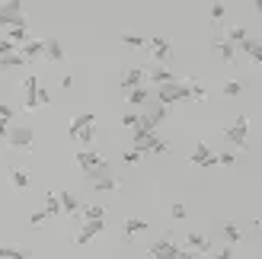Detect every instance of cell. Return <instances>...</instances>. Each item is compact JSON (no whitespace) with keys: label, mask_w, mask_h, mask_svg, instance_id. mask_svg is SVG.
<instances>
[{"label":"cell","mask_w":262,"mask_h":259,"mask_svg":"<svg viewBox=\"0 0 262 259\" xmlns=\"http://www.w3.org/2000/svg\"><path fill=\"white\" fill-rule=\"evenodd\" d=\"M169 214H173L176 221H186V205H179V202H176V205H169Z\"/></svg>","instance_id":"41"},{"label":"cell","mask_w":262,"mask_h":259,"mask_svg":"<svg viewBox=\"0 0 262 259\" xmlns=\"http://www.w3.org/2000/svg\"><path fill=\"white\" fill-rule=\"evenodd\" d=\"M7 38H13L16 45H23L29 38V23H19V26H7Z\"/></svg>","instance_id":"25"},{"label":"cell","mask_w":262,"mask_h":259,"mask_svg":"<svg viewBox=\"0 0 262 259\" xmlns=\"http://www.w3.org/2000/svg\"><path fill=\"white\" fill-rule=\"evenodd\" d=\"M80 214H83V221H86V218H106V205H102V202H96V205H83Z\"/></svg>","instance_id":"32"},{"label":"cell","mask_w":262,"mask_h":259,"mask_svg":"<svg viewBox=\"0 0 262 259\" xmlns=\"http://www.w3.org/2000/svg\"><path fill=\"white\" fill-rule=\"evenodd\" d=\"M13 51H19V45L16 42H13V38H0V58H4V55H13Z\"/></svg>","instance_id":"37"},{"label":"cell","mask_w":262,"mask_h":259,"mask_svg":"<svg viewBox=\"0 0 262 259\" xmlns=\"http://www.w3.org/2000/svg\"><path fill=\"white\" fill-rule=\"evenodd\" d=\"M122 45H128V48H147V38L138 35V32H122Z\"/></svg>","instance_id":"30"},{"label":"cell","mask_w":262,"mask_h":259,"mask_svg":"<svg viewBox=\"0 0 262 259\" xmlns=\"http://www.w3.org/2000/svg\"><path fill=\"white\" fill-rule=\"evenodd\" d=\"M253 7H256V13H262V0H253Z\"/></svg>","instance_id":"46"},{"label":"cell","mask_w":262,"mask_h":259,"mask_svg":"<svg viewBox=\"0 0 262 259\" xmlns=\"http://www.w3.org/2000/svg\"><path fill=\"white\" fill-rule=\"evenodd\" d=\"M48 61H64V45L58 42V38H45V55Z\"/></svg>","instance_id":"24"},{"label":"cell","mask_w":262,"mask_h":259,"mask_svg":"<svg viewBox=\"0 0 262 259\" xmlns=\"http://www.w3.org/2000/svg\"><path fill=\"white\" fill-rule=\"evenodd\" d=\"M26 256H32V253H26L19 247H0V259H26Z\"/></svg>","instance_id":"34"},{"label":"cell","mask_w":262,"mask_h":259,"mask_svg":"<svg viewBox=\"0 0 262 259\" xmlns=\"http://www.w3.org/2000/svg\"><path fill=\"white\" fill-rule=\"evenodd\" d=\"M131 147H138L144 157L147 154H166L169 150V144L163 138H157V132H147V128H131Z\"/></svg>","instance_id":"1"},{"label":"cell","mask_w":262,"mask_h":259,"mask_svg":"<svg viewBox=\"0 0 262 259\" xmlns=\"http://www.w3.org/2000/svg\"><path fill=\"white\" fill-rule=\"evenodd\" d=\"M214 256H221V259H230V256H237V253H233V243H227V247H221Z\"/></svg>","instance_id":"44"},{"label":"cell","mask_w":262,"mask_h":259,"mask_svg":"<svg viewBox=\"0 0 262 259\" xmlns=\"http://www.w3.org/2000/svg\"><path fill=\"white\" fill-rule=\"evenodd\" d=\"M19 55H23L26 61L42 58V55H45V38H26V42L19 45Z\"/></svg>","instance_id":"11"},{"label":"cell","mask_w":262,"mask_h":259,"mask_svg":"<svg viewBox=\"0 0 262 259\" xmlns=\"http://www.w3.org/2000/svg\"><path fill=\"white\" fill-rule=\"evenodd\" d=\"M77 141H80L83 147H90V144H93V141H96V122L83 125V128H80V135H77Z\"/></svg>","instance_id":"29"},{"label":"cell","mask_w":262,"mask_h":259,"mask_svg":"<svg viewBox=\"0 0 262 259\" xmlns=\"http://www.w3.org/2000/svg\"><path fill=\"white\" fill-rule=\"evenodd\" d=\"M35 99H38V106H48V102H51V93H48L45 87H38V93H35Z\"/></svg>","instance_id":"43"},{"label":"cell","mask_w":262,"mask_h":259,"mask_svg":"<svg viewBox=\"0 0 262 259\" xmlns=\"http://www.w3.org/2000/svg\"><path fill=\"white\" fill-rule=\"evenodd\" d=\"M122 160H125V163H128V166H138V163H141V160H144V154H141V150H138V147H128V150H125V154H122Z\"/></svg>","instance_id":"35"},{"label":"cell","mask_w":262,"mask_h":259,"mask_svg":"<svg viewBox=\"0 0 262 259\" xmlns=\"http://www.w3.org/2000/svg\"><path fill=\"white\" fill-rule=\"evenodd\" d=\"M147 256H154V259H189V256H195L192 250H186L182 243H176L173 237H157L154 243H150V250H147Z\"/></svg>","instance_id":"2"},{"label":"cell","mask_w":262,"mask_h":259,"mask_svg":"<svg viewBox=\"0 0 262 259\" xmlns=\"http://www.w3.org/2000/svg\"><path fill=\"white\" fill-rule=\"evenodd\" d=\"M32 141H35L32 125H10V128H7V147H10V150L26 154V150L32 147Z\"/></svg>","instance_id":"3"},{"label":"cell","mask_w":262,"mask_h":259,"mask_svg":"<svg viewBox=\"0 0 262 259\" xmlns=\"http://www.w3.org/2000/svg\"><path fill=\"white\" fill-rule=\"evenodd\" d=\"M23 64H26V58L19 55V51H13V55L0 58V71H16V68H23Z\"/></svg>","instance_id":"27"},{"label":"cell","mask_w":262,"mask_h":259,"mask_svg":"<svg viewBox=\"0 0 262 259\" xmlns=\"http://www.w3.org/2000/svg\"><path fill=\"white\" fill-rule=\"evenodd\" d=\"M10 183H13V189L26 192V189L32 186V173H29V170H23V166H16V170H10Z\"/></svg>","instance_id":"17"},{"label":"cell","mask_w":262,"mask_h":259,"mask_svg":"<svg viewBox=\"0 0 262 259\" xmlns=\"http://www.w3.org/2000/svg\"><path fill=\"white\" fill-rule=\"evenodd\" d=\"M246 135H250V119H246V115H237L233 125L224 128V138L233 150H246Z\"/></svg>","instance_id":"4"},{"label":"cell","mask_w":262,"mask_h":259,"mask_svg":"<svg viewBox=\"0 0 262 259\" xmlns=\"http://www.w3.org/2000/svg\"><path fill=\"white\" fill-rule=\"evenodd\" d=\"M122 227H125V237H128V240H135V237H141V234H147V227H150V224L144 221V218H128Z\"/></svg>","instance_id":"15"},{"label":"cell","mask_w":262,"mask_h":259,"mask_svg":"<svg viewBox=\"0 0 262 259\" xmlns=\"http://www.w3.org/2000/svg\"><path fill=\"white\" fill-rule=\"evenodd\" d=\"M99 192H122V179L119 176H102V179H96L93 183Z\"/></svg>","instance_id":"26"},{"label":"cell","mask_w":262,"mask_h":259,"mask_svg":"<svg viewBox=\"0 0 262 259\" xmlns=\"http://www.w3.org/2000/svg\"><path fill=\"white\" fill-rule=\"evenodd\" d=\"M221 234H224V240H227V243H233V247H237V243L243 240L240 224H233V221H224V224H221Z\"/></svg>","instance_id":"23"},{"label":"cell","mask_w":262,"mask_h":259,"mask_svg":"<svg viewBox=\"0 0 262 259\" xmlns=\"http://www.w3.org/2000/svg\"><path fill=\"white\" fill-rule=\"evenodd\" d=\"M0 74H4V71H0Z\"/></svg>","instance_id":"48"},{"label":"cell","mask_w":262,"mask_h":259,"mask_svg":"<svg viewBox=\"0 0 262 259\" xmlns=\"http://www.w3.org/2000/svg\"><path fill=\"white\" fill-rule=\"evenodd\" d=\"M217 163L221 166H233V163H237V154H233V150H221L217 154Z\"/></svg>","instance_id":"38"},{"label":"cell","mask_w":262,"mask_h":259,"mask_svg":"<svg viewBox=\"0 0 262 259\" xmlns=\"http://www.w3.org/2000/svg\"><path fill=\"white\" fill-rule=\"evenodd\" d=\"M189 83H192V102H205V99H208V87L199 83L195 77H189Z\"/></svg>","instance_id":"33"},{"label":"cell","mask_w":262,"mask_h":259,"mask_svg":"<svg viewBox=\"0 0 262 259\" xmlns=\"http://www.w3.org/2000/svg\"><path fill=\"white\" fill-rule=\"evenodd\" d=\"M83 176L90 179V183H96V179H102V176H112V166H109V160H106V157H102L96 166H90V170H86Z\"/></svg>","instance_id":"22"},{"label":"cell","mask_w":262,"mask_h":259,"mask_svg":"<svg viewBox=\"0 0 262 259\" xmlns=\"http://www.w3.org/2000/svg\"><path fill=\"white\" fill-rule=\"evenodd\" d=\"M45 214L48 218H58L61 214V199L55 196V192H45Z\"/></svg>","instance_id":"28"},{"label":"cell","mask_w":262,"mask_h":259,"mask_svg":"<svg viewBox=\"0 0 262 259\" xmlns=\"http://www.w3.org/2000/svg\"><path fill=\"white\" fill-rule=\"evenodd\" d=\"M74 160H77V166H80V170L86 173L90 166H96V163L102 160V154H99V150H93V147H83V150H77V157H74Z\"/></svg>","instance_id":"13"},{"label":"cell","mask_w":262,"mask_h":259,"mask_svg":"<svg viewBox=\"0 0 262 259\" xmlns=\"http://www.w3.org/2000/svg\"><path fill=\"white\" fill-rule=\"evenodd\" d=\"M23 93H26V99H23V109H26V112L38 109V99H35V93H38V77H35V74H29V77L23 80Z\"/></svg>","instance_id":"8"},{"label":"cell","mask_w":262,"mask_h":259,"mask_svg":"<svg viewBox=\"0 0 262 259\" xmlns=\"http://www.w3.org/2000/svg\"><path fill=\"white\" fill-rule=\"evenodd\" d=\"M102 230H106V218H86V224L80 227V234L74 237V243H77V247H86V243L93 237H99Z\"/></svg>","instance_id":"6"},{"label":"cell","mask_w":262,"mask_h":259,"mask_svg":"<svg viewBox=\"0 0 262 259\" xmlns=\"http://www.w3.org/2000/svg\"><path fill=\"white\" fill-rule=\"evenodd\" d=\"M211 19H214V23L224 19V4H221V0H217V4H211Z\"/></svg>","instance_id":"42"},{"label":"cell","mask_w":262,"mask_h":259,"mask_svg":"<svg viewBox=\"0 0 262 259\" xmlns=\"http://www.w3.org/2000/svg\"><path fill=\"white\" fill-rule=\"evenodd\" d=\"M147 80L157 87V83H166V80H179V77L169 71V68H163V61H154V68H150V74H147Z\"/></svg>","instance_id":"12"},{"label":"cell","mask_w":262,"mask_h":259,"mask_svg":"<svg viewBox=\"0 0 262 259\" xmlns=\"http://www.w3.org/2000/svg\"><path fill=\"white\" fill-rule=\"evenodd\" d=\"M237 51H243V55L250 58L253 64H262V42H259V38H253V35H246L243 42L237 45Z\"/></svg>","instance_id":"10"},{"label":"cell","mask_w":262,"mask_h":259,"mask_svg":"<svg viewBox=\"0 0 262 259\" xmlns=\"http://www.w3.org/2000/svg\"><path fill=\"white\" fill-rule=\"evenodd\" d=\"M214 48H217V58L224 61V64H233V61H237V45L227 42V38H221V42H217Z\"/></svg>","instance_id":"20"},{"label":"cell","mask_w":262,"mask_h":259,"mask_svg":"<svg viewBox=\"0 0 262 259\" xmlns=\"http://www.w3.org/2000/svg\"><path fill=\"white\" fill-rule=\"evenodd\" d=\"M189 163H195V166H205V170H208V166H214V163H217V154H214L211 147H208L205 141H199V144H195V150L189 154Z\"/></svg>","instance_id":"7"},{"label":"cell","mask_w":262,"mask_h":259,"mask_svg":"<svg viewBox=\"0 0 262 259\" xmlns=\"http://www.w3.org/2000/svg\"><path fill=\"white\" fill-rule=\"evenodd\" d=\"M90 122H96V115H93V112L74 115V119H71V125H68V138H71V141H77V135H80V128H83V125H90Z\"/></svg>","instance_id":"18"},{"label":"cell","mask_w":262,"mask_h":259,"mask_svg":"<svg viewBox=\"0 0 262 259\" xmlns=\"http://www.w3.org/2000/svg\"><path fill=\"white\" fill-rule=\"evenodd\" d=\"M221 93H224V96H240L243 93V83L240 80H227L224 87H221Z\"/></svg>","instance_id":"36"},{"label":"cell","mask_w":262,"mask_h":259,"mask_svg":"<svg viewBox=\"0 0 262 259\" xmlns=\"http://www.w3.org/2000/svg\"><path fill=\"white\" fill-rule=\"evenodd\" d=\"M45 221H48V214H45V208H42V211H32V214H29V224H32V227H42Z\"/></svg>","instance_id":"40"},{"label":"cell","mask_w":262,"mask_h":259,"mask_svg":"<svg viewBox=\"0 0 262 259\" xmlns=\"http://www.w3.org/2000/svg\"><path fill=\"white\" fill-rule=\"evenodd\" d=\"M125 96H128V106H144V102L150 99V87H144V83H138V87H131V90H125Z\"/></svg>","instance_id":"14"},{"label":"cell","mask_w":262,"mask_h":259,"mask_svg":"<svg viewBox=\"0 0 262 259\" xmlns=\"http://www.w3.org/2000/svg\"><path fill=\"white\" fill-rule=\"evenodd\" d=\"M138 122H141V115H138V112H125L119 125H125V128H138Z\"/></svg>","instance_id":"39"},{"label":"cell","mask_w":262,"mask_h":259,"mask_svg":"<svg viewBox=\"0 0 262 259\" xmlns=\"http://www.w3.org/2000/svg\"><path fill=\"white\" fill-rule=\"evenodd\" d=\"M147 80V71H141V68H128L125 74H122V90H131V87H138V83H144Z\"/></svg>","instance_id":"16"},{"label":"cell","mask_w":262,"mask_h":259,"mask_svg":"<svg viewBox=\"0 0 262 259\" xmlns=\"http://www.w3.org/2000/svg\"><path fill=\"white\" fill-rule=\"evenodd\" d=\"M147 48H150L154 61H166V58H169V42H166V38H150Z\"/></svg>","instance_id":"21"},{"label":"cell","mask_w":262,"mask_h":259,"mask_svg":"<svg viewBox=\"0 0 262 259\" xmlns=\"http://www.w3.org/2000/svg\"><path fill=\"white\" fill-rule=\"evenodd\" d=\"M19 23H26V16H23V0H4L0 4V26H19Z\"/></svg>","instance_id":"5"},{"label":"cell","mask_w":262,"mask_h":259,"mask_svg":"<svg viewBox=\"0 0 262 259\" xmlns=\"http://www.w3.org/2000/svg\"><path fill=\"white\" fill-rule=\"evenodd\" d=\"M38 4H48V0H38Z\"/></svg>","instance_id":"47"},{"label":"cell","mask_w":262,"mask_h":259,"mask_svg":"<svg viewBox=\"0 0 262 259\" xmlns=\"http://www.w3.org/2000/svg\"><path fill=\"white\" fill-rule=\"evenodd\" d=\"M182 247H186V250H192L195 256H208V253H211V240H208V237H202V234H195V230H192V234H186V243H182Z\"/></svg>","instance_id":"9"},{"label":"cell","mask_w":262,"mask_h":259,"mask_svg":"<svg viewBox=\"0 0 262 259\" xmlns=\"http://www.w3.org/2000/svg\"><path fill=\"white\" fill-rule=\"evenodd\" d=\"M71 87H74V77L64 74V77H61V90H71Z\"/></svg>","instance_id":"45"},{"label":"cell","mask_w":262,"mask_h":259,"mask_svg":"<svg viewBox=\"0 0 262 259\" xmlns=\"http://www.w3.org/2000/svg\"><path fill=\"white\" fill-rule=\"evenodd\" d=\"M246 35H250V32H246L243 26H227V32H224V38H227V42H233V45H240Z\"/></svg>","instance_id":"31"},{"label":"cell","mask_w":262,"mask_h":259,"mask_svg":"<svg viewBox=\"0 0 262 259\" xmlns=\"http://www.w3.org/2000/svg\"><path fill=\"white\" fill-rule=\"evenodd\" d=\"M58 199H61V211H68L74 218H80V202H77L74 192H58Z\"/></svg>","instance_id":"19"}]
</instances>
